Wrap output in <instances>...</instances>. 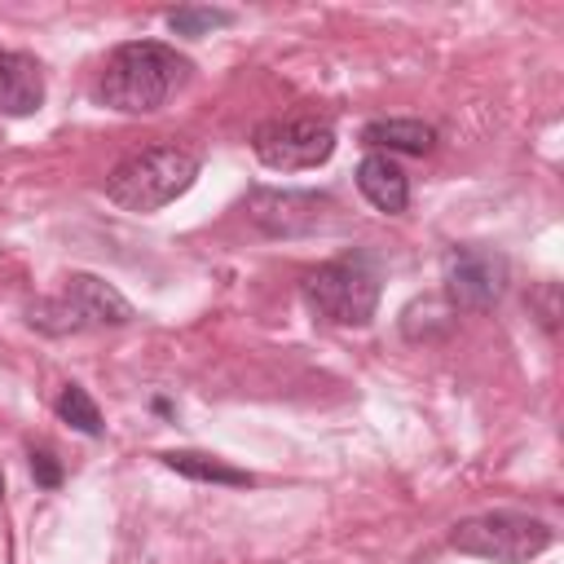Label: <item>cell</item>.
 <instances>
[{
    "instance_id": "9c48e42d",
    "label": "cell",
    "mask_w": 564,
    "mask_h": 564,
    "mask_svg": "<svg viewBox=\"0 0 564 564\" xmlns=\"http://www.w3.org/2000/svg\"><path fill=\"white\" fill-rule=\"evenodd\" d=\"M44 106V70L31 53L0 48V115L26 119Z\"/></svg>"
},
{
    "instance_id": "9a60e30c",
    "label": "cell",
    "mask_w": 564,
    "mask_h": 564,
    "mask_svg": "<svg viewBox=\"0 0 564 564\" xmlns=\"http://www.w3.org/2000/svg\"><path fill=\"white\" fill-rule=\"evenodd\" d=\"M31 476L40 489H57L62 485V463L48 445H31Z\"/></svg>"
},
{
    "instance_id": "7a4b0ae2",
    "label": "cell",
    "mask_w": 564,
    "mask_h": 564,
    "mask_svg": "<svg viewBox=\"0 0 564 564\" xmlns=\"http://www.w3.org/2000/svg\"><path fill=\"white\" fill-rule=\"evenodd\" d=\"M203 167V150L189 141H154L132 150L128 159H119L106 176V198L119 203L123 212H159L167 203H176Z\"/></svg>"
},
{
    "instance_id": "52a82bcc",
    "label": "cell",
    "mask_w": 564,
    "mask_h": 564,
    "mask_svg": "<svg viewBox=\"0 0 564 564\" xmlns=\"http://www.w3.org/2000/svg\"><path fill=\"white\" fill-rule=\"evenodd\" d=\"M511 264L498 247H454L445 256V300L454 313H485L507 295Z\"/></svg>"
},
{
    "instance_id": "4fadbf2b",
    "label": "cell",
    "mask_w": 564,
    "mask_h": 564,
    "mask_svg": "<svg viewBox=\"0 0 564 564\" xmlns=\"http://www.w3.org/2000/svg\"><path fill=\"white\" fill-rule=\"evenodd\" d=\"M53 410H57V419L70 423L75 432H84V436H101V410H97V401H93L79 383H62Z\"/></svg>"
},
{
    "instance_id": "ba28073f",
    "label": "cell",
    "mask_w": 564,
    "mask_h": 564,
    "mask_svg": "<svg viewBox=\"0 0 564 564\" xmlns=\"http://www.w3.org/2000/svg\"><path fill=\"white\" fill-rule=\"evenodd\" d=\"M335 198L313 194V189H251L247 194V216L256 229L269 238H308L335 225Z\"/></svg>"
},
{
    "instance_id": "7c38bea8",
    "label": "cell",
    "mask_w": 564,
    "mask_h": 564,
    "mask_svg": "<svg viewBox=\"0 0 564 564\" xmlns=\"http://www.w3.org/2000/svg\"><path fill=\"white\" fill-rule=\"evenodd\" d=\"M159 458H163V467H172V471H181V476H189V480L229 485V489H247V485H256V476H251V471H242V467H234V463H225V458H216V454H198V449H167V454H159Z\"/></svg>"
},
{
    "instance_id": "30bf717a",
    "label": "cell",
    "mask_w": 564,
    "mask_h": 564,
    "mask_svg": "<svg viewBox=\"0 0 564 564\" xmlns=\"http://www.w3.org/2000/svg\"><path fill=\"white\" fill-rule=\"evenodd\" d=\"M357 189L366 194V203L383 216H401L410 207V176L401 172V163L392 154H366L357 163Z\"/></svg>"
},
{
    "instance_id": "5b68a950",
    "label": "cell",
    "mask_w": 564,
    "mask_h": 564,
    "mask_svg": "<svg viewBox=\"0 0 564 564\" xmlns=\"http://www.w3.org/2000/svg\"><path fill=\"white\" fill-rule=\"evenodd\" d=\"M551 542H555L551 524L538 516H524V511H485V516H467L449 529L454 551L494 560V564H529Z\"/></svg>"
},
{
    "instance_id": "8fae6325",
    "label": "cell",
    "mask_w": 564,
    "mask_h": 564,
    "mask_svg": "<svg viewBox=\"0 0 564 564\" xmlns=\"http://www.w3.org/2000/svg\"><path fill=\"white\" fill-rule=\"evenodd\" d=\"M361 141L375 154H427L436 145V128L423 119H370Z\"/></svg>"
},
{
    "instance_id": "277c9868",
    "label": "cell",
    "mask_w": 564,
    "mask_h": 564,
    "mask_svg": "<svg viewBox=\"0 0 564 564\" xmlns=\"http://www.w3.org/2000/svg\"><path fill=\"white\" fill-rule=\"evenodd\" d=\"M132 317H137L132 304L93 273H70L57 295H44L26 308V322L40 335H84V330L128 326Z\"/></svg>"
},
{
    "instance_id": "2e32d148",
    "label": "cell",
    "mask_w": 564,
    "mask_h": 564,
    "mask_svg": "<svg viewBox=\"0 0 564 564\" xmlns=\"http://www.w3.org/2000/svg\"><path fill=\"white\" fill-rule=\"evenodd\" d=\"M0 498H4V476H0Z\"/></svg>"
},
{
    "instance_id": "5bb4252c",
    "label": "cell",
    "mask_w": 564,
    "mask_h": 564,
    "mask_svg": "<svg viewBox=\"0 0 564 564\" xmlns=\"http://www.w3.org/2000/svg\"><path fill=\"white\" fill-rule=\"evenodd\" d=\"M229 22H234L229 9H207V4H181V9L167 13V26H172L176 35H207V31L229 26Z\"/></svg>"
},
{
    "instance_id": "3957f363",
    "label": "cell",
    "mask_w": 564,
    "mask_h": 564,
    "mask_svg": "<svg viewBox=\"0 0 564 564\" xmlns=\"http://www.w3.org/2000/svg\"><path fill=\"white\" fill-rule=\"evenodd\" d=\"M379 291H383V273L366 251L335 256L304 278L308 308L335 326H366L379 308Z\"/></svg>"
},
{
    "instance_id": "8992f818",
    "label": "cell",
    "mask_w": 564,
    "mask_h": 564,
    "mask_svg": "<svg viewBox=\"0 0 564 564\" xmlns=\"http://www.w3.org/2000/svg\"><path fill=\"white\" fill-rule=\"evenodd\" d=\"M251 150L264 167L273 172H304V167H322L335 154V123L317 110H295V115H278L256 123L251 132Z\"/></svg>"
},
{
    "instance_id": "6da1fadb",
    "label": "cell",
    "mask_w": 564,
    "mask_h": 564,
    "mask_svg": "<svg viewBox=\"0 0 564 564\" xmlns=\"http://www.w3.org/2000/svg\"><path fill=\"white\" fill-rule=\"evenodd\" d=\"M189 75H194V62L172 44L128 40L106 57L97 75V97L119 115H150L167 106L189 84Z\"/></svg>"
}]
</instances>
